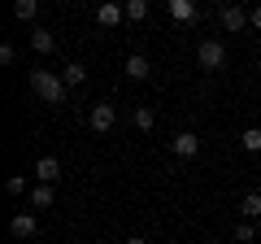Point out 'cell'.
Here are the masks:
<instances>
[{"label": "cell", "instance_id": "6", "mask_svg": "<svg viewBox=\"0 0 261 244\" xmlns=\"http://www.w3.org/2000/svg\"><path fill=\"white\" fill-rule=\"evenodd\" d=\"M122 22H126V9H122V5H113V0H100V5H96V27L113 31V27H122Z\"/></svg>", "mask_w": 261, "mask_h": 244}, {"label": "cell", "instance_id": "18", "mask_svg": "<svg viewBox=\"0 0 261 244\" xmlns=\"http://www.w3.org/2000/svg\"><path fill=\"white\" fill-rule=\"evenodd\" d=\"M122 9H126V22H144L148 18V0H126Z\"/></svg>", "mask_w": 261, "mask_h": 244}, {"label": "cell", "instance_id": "2", "mask_svg": "<svg viewBox=\"0 0 261 244\" xmlns=\"http://www.w3.org/2000/svg\"><path fill=\"white\" fill-rule=\"evenodd\" d=\"M196 66H200V70H222L226 66L222 39H200V44H196Z\"/></svg>", "mask_w": 261, "mask_h": 244}, {"label": "cell", "instance_id": "9", "mask_svg": "<svg viewBox=\"0 0 261 244\" xmlns=\"http://www.w3.org/2000/svg\"><path fill=\"white\" fill-rule=\"evenodd\" d=\"M31 48H35L39 57H48V53H57V35L48 27H31Z\"/></svg>", "mask_w": 261, "mask_h": 244}, {"label": "cell", "instance_id": "25", "mask_svg": "<svg viewBox=\"0 0 261 244\" xmlns=\"http://www.w3.org/2000/svg\"><path fill=\"white\" fill-rule=\"evenodd\" d=\"M257 223H261V218H257Z\"/></svg>", "mask_w": 261, "mask_h": 244}, {"label": "cell", "instance_id": "24", "mask_svg": "<svg viewBox=\"0 0 261 244\" xmlns=\"http://www.w3.org/2000/svg\"><path fill=\"white\" fill-rule=\"evenodd\" d=\"M257 70H261V57H257Z\"/></svg>", "mask_w": 261, "mask_h": 244}, {"label": "cell", "instance_id": "8", "mask_svg": "<svg viewBox=\"0 0 261 244\" xmlns=\"http://www.w3.org/2000/svg\"><path fill=\"white\" fill-rule=\"evenodd\" d=\"M35 231H39L35 214H13V218H9V235H13V240H31Z\"/></svg>", "mask_w": 261, "mask_h": 244}, {"label": "cell", "instance_id": "20", "mask_svg": "<svg viewBox=\"0 0 261 244\" xmlns=\"http://www.w3.org/2000/svg\"><path fill=\"white\" fill-rule=\"evenodd\" d=\"M5 192H9V197H22V192H27V175H9L5 179Z\"/></svg>", "mask_w": 261, "mask_h": 244}, {"label": "cell", "instance_id": "12", "mask_svg": "<svg viewBox=\"0 0 261 244\" xmlns=\"http://www.w3.org/2000/svg\"><path fill=\"white\" fill-rule=\"evenodd\" d=\"M166 9H170V18L174 22H196V0H166Z\"/></svg>", "mask_w": 261, "mask_h": 244}, {"label": "cell", "instance_id": "16", "mask_svg": "<svg viewBox=\"0 0 261 244\" xmlns=\"http://www.w3.org/2000/svg\"><path fill=\"white\" fill-rule=\"evenodd\" d=\"M130 122H135V131H152V127H157V113H152L148 105H140V109L130 113Z\"/></svg>", "mask_w": 261, "mask_h": 244}, {"label": "cell", "instance_id": "15", "mask_svg": "<svg viewBox=\"0 0 261 244\" xmlns=\"http://www.w3.org/2000/svg\"><path fill=\"white\" fill-rule=\"evenodd\" d=\"M13 18L18 22H35L39 18V0H13Z\"/></svg>", "mask_w": 261, "mask_h": 244}, {"label": "cell", "instance_id": "5", "mask_svg": "<svg viewBox=\"0 0 261 244\" xmlns=\"http://www.w3.org/2000/svg\"><path fill=\"white\" fill-rule=\"evenodd\" d=\"M170 153H174V157H200V135L196 131H174L170 135Z\"/></svg>", "mask_w": 261, "mask_h": 244}, {"label": "cell", "instance_id": "22", "mask_svg": "<svg viewBox=\"0 0 261 244\" xmlns=\"http://www.w3.org/2000/svg\"><path fill=\"white\" fill-rule=\"evenodd\" d=\"M248 27L261 31V5H252V9H248Z\"/></svg>", "mask_w": 261, "mask_h": 244}, {"label": "cell", "instance_id": "14", "mask_svg": "<svg viewBox=\"0 0 261 244\" xmlns=\"http://www.w3.org/2000/svg\"><path fill=\"white\" fill-rule=\"evenodd\" d=\"M240 218H261V192H244L240 197Z\"/></svg>", "mask_w": 261, "mask_h": 244}, {"label": "cell", "instance_id": "1", "mask_svg": "<svg viewBox=\"0 0 261 244\" xmlns=\"http://www.w3.org/2000/svg\"><path fill=\"white\" fill-rule=\"evenodd\" d=\"M27 83L44 105H65V92H70V87H65V79L57 75V70H31Z\"/></svg>", "mask_w": 261, "mask_h": 244}, {"label": "cell", "instance_id": "3", "mask_svg": "<svg viewBox=\"0 0 261 244\" xmlns=\"http://www.w3.org/2000/svg\"><path fill=\"white\" fill-rule=\"evenodd\" d=\"M87 127H92L96 135H109L113 127H118V109H113L109 101H96L92 109H87Z\"/></svg>", "mask_w": 261, "mask_h": 244}, {"label": "cell", "instance_id": "4", "mask_svg": "<svg viewBox=\"0 0 261 244\" xmlns=\"http://www.w3.org/2000/svg\"><path fill=\"white\" fill-rule=\"evenodd\" d=\"M218 22H222V27L231 31V35H240V31L248 27V9H244L240 0H235V5H231V0H226L222 9H218Z\"/></svg>", "mask_w": 261, "mask_h": 244}, {"label": "cell", "instance_id": "23", "mask_svg": "<svg viewBox=\"0 0 261 244\" xmlns=\"http://www.w3.org/2000/svg\"><path fill=\"white\" fill-rule=\"evenodd\" d=\"M122 244H148V240H144V235H126Z\"/></svg>", "mask_w": 261, "mask_h": 244}, {"label": "cell", "instance_id": "21", "mask_svg": "<svg viewBox=\"0 0 261 244\" xmlns=\"http://www.w3.org/2000/svg\"><path fill=\"white\" fill-rule=\"evenodd\" d=\"M13 61H18V48H13V44H0V66H13Z\"/></svg>", "mask_w": 261, "mask_h": 244}, {"label": "cell", "instance_id": "19", "mask_svg": "<svg viewBox=\"0 0 261 244\" xmlns=\"http://www.w3.org/2000/svg\"><path fill=\"white\" fill-rule=\"evenodd\" d=\"M235 240H240V244H252V240H257V227H252L248 218H244V223H235Z\"/></svg>", "mask_w": 261, "mask_h": 244}, {"label": "cell", "instance_id": "11", "mask_svg": "<svg viewBox=\"0 0 261 244\" xmlns=\"http://www.w3.org/2000/svg\"><path fill=\"white\" fill-rule=\"evenodd\" d=\"M148 75H152L148 57H144V53H130V57H126V79H135V83H144Z\"/></svg>", "mask_w": 261, "mask_h": 244}, {"label": "cell", "instance_id": "10", "mask_svg": "<svg viewBox=\"0 0 261 244\" xmlns=\"http://www.w3.org/2000/svg\"><path fill=\"white\" fill-rule=\"evenodd\" d=\"M31 205L35 209H53L57 205V183H35V188H31Z\"/></svg>", "mask_w": 261, "mask_h": 244}, {"label": "cell", "instance_id": "17", "mask_svg": "<svg viewBox=\"0 0 261 244\" xmlns=\"http://www.w3.org/2000/svg\"><path fill=\"white\" fill-rule=\"evenodd\" d=\"M240 149H244V153H261V127H244Z\"/></svg>", "mask_w": 261, "mask_h": 244}, {"label": "cell", "instance_id": "13", "mask_svg": "<svg viewBox=\"0 0 261 244\" xmlns=\"http://www.w3.org/2000/svg\"><path fill=\"white\" fill-rule=\"evenodd\" d=\"M61 79H65V87L74 92V87H83V83H87V66H83V61H70V66L61 70Z\"/></svg>", "mask_w": 261, "mask_h": 244}, {"label": "cell", "instance_id": "7", "mask_svg": "<svg viewBox=\"0 0 261 244\" xmlns=\"http://www.w3.org/2000/svg\"><path fill=\"white\" fill-rule=\"evenodd\" d=\"M35 179H39V183H61V157L44 153V157L35 161Z\"/></svg>", "mask_w": 261, "mask_h": 244}]
</instances>
